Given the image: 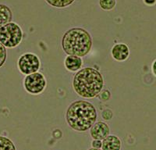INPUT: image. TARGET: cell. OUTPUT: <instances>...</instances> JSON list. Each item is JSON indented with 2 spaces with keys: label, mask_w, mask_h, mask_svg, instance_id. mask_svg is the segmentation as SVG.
I'll return each mask as SVG.
<instances>
[{
  "label": "cell",
  "mask_w": 156,
  "mask_h": 150,
  "mask_svg": "<svg viewBox=\"0 0 156 150\" xmlns=\"http://www.w3.org/2000/svg\"><path fill=\"white\" fill-rule=\"evenodd\" d=\"M66 121L76 131H86L92 127L97 119V111L91 103L79 100L70 104L66 111Z\"/></svg>",
  "instance_id": "6da1fadb"
},
{
  "label": "cell",
  "mask_w": 156,
  "mask_h": 150,
  "mask_svg": "<svg viewBox=\"0 0 156 150\" xmlns=\"http://www.w3.org/2000/svg\"><path fill=\"white\" fill-rule=\"evenodd\" d=\"M103 85L102 75L94 68H83L73 77V89L83 98H91L97 96L102 90Z\"/></svg>",
  "instance_id": "7a4b0ae2"
},
{
  "label": "cell",
  "mask_w": 156,
  "mask_h": 150,
  "mask_svg": "<svg viewBox=\"0 0 156 150\" xmlns=\"http://www.w3.org/2000/svg\"><path fill=\"white\" fill-rule=\"evenodd\" d=\"M92 39L85 29L73 27L68 30L62 37V47L68 55L84 56L90 52Z\"/></svg>",
  "instance_id": "3957f363"
},
{
  "label": "cell",
  "mask_w": 156,
  "mask_h": 150,
  "mask_svg": "<svg viewBox=\"0 0 156 150\" xmlns=\"http://www.w3.org/2000/svg\"><path fill=\"white\" fill-rule=\"evenodd\" d=\"M23 39V31L17 23L9 22L0 27V41L5 48H15Z\"/></svg>",
  "instance_id": "277c9868"
},
{
  "label": "cell",
  "mask_w": 156,
  "mask_h": 150,
  "mask_svg": "<svg viewBox=\"0 0 156 150\" xmlns=\"http://www.w3.org/2000/svg\"><path fill=\"white\" fill-rule=\"evenodd\" d=\"M25 90L31 95L41 94L46 87V80L41 73H30L27 75L23 80Z\"/></svg>",
  "instance_id": "5b68a950"
},
{
  "label": "cell",
  "mask_w": 156,
  "mask_h": 150,
  "mask_svg": "<svg viewBox=\"0 0 156 150\" xmlns=\"http://www.w3.org/2000/svg\"><path fill=\"white\" fill-rule=\"evenodd\" d=\"M18 68L23 74L28 75L35 73L40 68V59L34 53H24L18 59Z\"/></svg>",
  "instance_id": "8992f818"
},
{
  "label": "cell",
  "mask_w": 156,
  "mask_h": 150,
  "mask_svg": "<svg viewBox=\"0 0 156 150\" xmlns=\"http://www.w3.org/2000/svg\"><path fill=\"white\" fill-rule=\"evenodd\" d=\"M109 127L104 122H97L90 127V134L93 139L103 140L109 134Z\"/></svg>",
  "instance_id": "52a82bcc"
},
{
  "label": "cell",
  "mask_w": 156,
  "mask_h": 150,
  "mask_svg": "<svg viewBox=\"0 0 156 150\" xmlns=\"http://www.w3.org/2000/svg\"><path fill=\"white\" fill-rule=\"evenodd\" d=\"M129 55V49L127 45L123 43H119L112 48V57L117 61H125Z\"/></svg>",
  "instance_id": "ba28073f"
},
{
  "label": "cell",
  "mask_w": 156,
  "mask_h": 150,
  "mask_svg": "<svg viewBox=\"0 0 156 150\" xmlns=\"http://www.w3.org/2000/svg\"><path fill=\"white\" fill-rule=\"evenodd\" d=\"M121 148V141L117 136L109 135L105 137L102 141L101 149L103 150H119Z\"/></svg>",
  "instance_id": "9c48e42d"
},
{
  "label": "cell",
  "mask_w": 156,
  "mask_h": 150,
  "mask_svg": "<svg viewBox=\"0 0 156 150\" xmlns=\"http://www.w3.org/2000/svg\"><path fill=\"white\" fill-rule=\"evenodd\" d=\"M82 64L81 58L77 55H69L65 59V66L69 71H76L81 68Z\"/></svg>",
  "instance_id": "30bf717a"
},
{
  "label": "cell",
  "mask_w": 156,
  "mask_h": 150,
  "mask_svg": "<svg viewBox=\"0 0 156 150\" xmlns=\"http://www.w3.org/2000/svg\"><path fill=\"white\" fill-rule=\"evenodd\" d=\"M12 19V13L11 9L7 5L0 4V27L11 22Z\"/></svg>",
  "instance_id": "8fae6325"
},
{
  "label": "cell",
  "mask_w": 156,
  "mask_h": 150,
  "mask_svg": "<svg viewBox=\"0 0 156 150\" xmlns=\"http://www.w3.org/2000/svg\"><path fill=\"white\" fill-rule=\"evenodd\" d=\"M50 5L55 8H65L74 2L75 0H45Z\"/></svg>",
  "instance_id": "7c38bea8"
},
{
  "label": "cell",
  "mask_w": 156,
  "mask_h": 150,
  "mask_svg": "<svg viewBox=\"0 0 156 150\" xmlns=\"http://www.w3.org/2000/svg\"><path fill=\"white\" fill-rule=\"evenodd\" d=\"M0 150H16V146L8 138L0 136Z\"/></svg>",
  "instance_id": "4fadbf2b"
},
{
  "label": "cell",
  "mask_w": 156,
  "mask_h": 150,
  "mask_svg": "<svg viewBox=\"0 0 156 150\" xmlns=\"http://www.w3.org/2000/svg\"><path fill=\"white\" fill-rule=\"evenodd\" d=\"M100 6L104 10H112L115 6L116 0H99Z\"/></svg>",
  "instance_id": "5bb4252c"
},
{
  "label": "cell",
  "mask_w": 156,
  "mask_h": 150,
  "mask_svg": "<svg viewBox=\"0 0 156 150\" xmlns=\"http://www.w3.org/2000/svg\"><path fill=\"white\" fill-rule=\"evenodd\" d=\"M6 56H7L6 48L0 41V68L2 67L5 63V60H6Z\"/></svg>",
  "instance_id": "9a60e30c"
},
{
  "label": "cell",
  "mask_w": 156,
  "mask_h": 150,
  "mask_svg": "<svg viewBox=\"0 0 156 150\" xmlns=\"http://www.w3.org/2000/svg\"><path fill=\"white\" fill-rule=\"evenodd\" d=\"M91 145H92V147L94 148L99 149V148H101V146H102V141H101V140L99 139H94L92 143H91Z\"/></svg>",
  "instance_id": "2e32d148"
},
{
  "label": "cell",
  "mask_w": 156,
  "mask_h": 150,
  "mask_svg": "<svg viewBox=\"0 0 156 150\" xmlns=\"http://www.w3.org/2000/svg\"><path fill=\"white\" fill-rule=\"evenodd\" d=\"M110 95H110L109 91L105 90V91H104L102 93H101V95H100V98H101L103 101H107V100L109 99Z\"/></svg>",
  "instance_id": "e0dca14e"
},
{
  "label": "cell",
  "mask_w": 156,
  "mask_h": 150,
  "mask_svg": "<svg viewBox=\"0 0 156 150\" xmlns=\"http://www.w3.org/2000/svg\"><path fill=\"white\" fill-rule=\"evenodd\" d=\"M144 2L149 6H152L156 3V0H144Z\"/></svg>",
  "instance_id": "ac0fdd59"
},
{
  "label": "cell",
  "mask_w": 156,
  "mask_h": 150,
  "mask_svg": "<svg viewBox=\"0 0 156 150\" xmlns=\"http://www.w3.org/2000/svg\"><path fill=\"white\" fill-rule=\"evenodd\" d=\"M151 68H152L153 73H154V75L156 77V59L154 61V62H153L152 67H151Z\"/></svg>",
  "instance_id": "d6986e66"
}]
</instances>
